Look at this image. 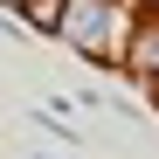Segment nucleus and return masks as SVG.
<instances>
[{
    "mask_svg": "<svg viewBox=\"0 0 159 159\" xmlns=\"http://www.w3.org/2000/svg\"><path fill=\"white\" fill-rule=\"evenodd\" d=\"M145 62H159V42H145Z\"/></svg>",
    "mask_w": 159,
    "mask_h": 159,
    "instance_id": "nucleus-2",
    "label": "nucleus"
},
{
    "mask_svg": "<svg viewBox=\"0 0 159 159\" xmlns=\"http://www.w3.org/2000/svg\"><path fill=\"white\" fill-rule=\"evenodd\" d=\"M69 14H76V21H69V35H76V48H97V42H104V7H97V0H76Z\"/></svg>",
    "mask_w": 159,
    "mask_h": 159,
    "instance_id": "nucleus-1",
    "label": "nucleus"
}]
</instances>
